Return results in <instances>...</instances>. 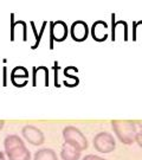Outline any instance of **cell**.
I'll list each match as a JSON object with an SVG mask.
<instances>
[{"label":"cell","instance_id":"e0dca14e","mask_svg":"<svg viewBox=\"0 0 142 160\" xmlns=\"http://www.w3.org/2000/svg\"><path fill=\"white\" fill-rule=\"evenodd\" d=\"M82 160H105V159H103V158L98 157V155H95V154H88V155H85Z\"/></svg>","mask_w":142,"mask_h":160},{"label":"cell","instance_id":"603a6c76","mask_svg":"<svg viewBox=\"0 0 142 160\" xmlns=\"http://www.w3.org/2000/svg\"><path fill=\"white\" fill-rule=\"evenodd\" d=\"M1 76H6V74H0V78H1Z\"/></svg>","mask_w":142,"mask_h":160},{"label":"cell","instance_id":"7402d4cb","mask_svg":"<svg viewBox=\"0 0 142 160\" xmlns=\"http://www.w3.org/2000/svg\"><path fill=\"white\" fill-rule=\"evenodd\" d=\"M4 125H5V121L0 120V131L2 129V127H4Z\"/></svg>","mask_w":142,"mask_h":160},{"label":"cell","instance_id":"6da1fadb","mask_svg":"<svg viewBox=\"0 0 142 160\" xmlns=\"http://www.w3.org/2000/svg\"><path fill=\"white\" fill-rule=\"evenodd\" d=\"M114 133L120 141L125 145H131L135 142V135L137 127L135 121L131 120H113L111 121Z\"/></svg>","mask_w":142,"mask_h":160},{"label":"cell","instance_id":"9c48e42d","mask_svg":"<svg viewBox=\"0 0 142 160\" xmlns=\"http://www.w3.org/2000/svg\"><path fill=\"white\" fill-rule=\"evenodd\" d=\"M10 80H11L13 86L19 87V88L25 87L27 84L28 80L27 69L24 68V67H16L10 74Z\"/></svg>","mask_w":142,"mask_h":160},{"label":"cell","instance_id":"8fae6325","mask_svg":"<svg viewBox=\"0 0 142 160\" xmlns=\"http://www.w3.org/2000/svg\"><path fill=\"white\" fill-rule=\"evenodd\" d=\"M61 158L63 160H80L81 159V152L74 147H71L68 143H63L62 149H61Z\"/></svg>","mask_w":142,"mask_h":160},{"label":"cell","instance_id":"7a4b0ae2","mask_svg":"<svg viewBox=\"0 0 142 160\" xmlns=\"http://www.w3.org/2000/svg\"><path fill=\"white\" fill-rule=\"evenodd\" d=\"M63 138H64V142L70 145L81 153L82 151L88 148V140L77 127L66 126L63 129Z\"/></svg>","mask_w":142,"mask_h":160},{"label":"cell","instance_id":"3957f363","mask_svg":"<svg viewBox=\"0 0 142 160\" xmlns=\"http://www.w3.org/2000/svg\"><path fill=\"white\" fill-rule=\"evenodd\" d=\"M92 143H94V147L97 152L100 153H111L115 147H116V142H115V139L114 137L108 133V132H100L97 133L94 140H92Z\"/></svg>","mask_w":142,"mask_h":160},{"label":"cell","instance_id":"277c9868","mask_svg":"<svg viewBox=\"0 0 142 160\" xmlns=\"http://www.w3.org/2000/svg\"><path fill=\"white\" fill-rule=\"evenodd\" d=\"M69 33L68 25L63 20H57L50 23V49H53V40L57 43H62L66 39Z\"/></svg>","mask_w":142,"mask_h":160},{"label":"cell","instance_id":"44dd1931","mask_svg":"<svg viewBox=\"0 0 142 160\" xmlns=\"http://www.w3.org/2000/svg\"><path fill=\"white\" fill-rule=\"evenodd\" d=\"M0 160H6L5 153H4V152H1V151H0Z\"/></svg>","mask_w":142,"mask_h":160},{"label":"cell","instance_id":"ffe728a7","mask_svg":"<svg viewBox=\"0 0 142 160\" xmlns=\"http://www.w3.org/2000/svg\"><path fill=\"white\" fill-rule=\"evenodd\" d=\"M135 123H136V127L140 128V132H142V121H135Z\"/></svg>","mask_w":142,"mask_h":160},{"label":"cell","instance_id":"30bf717a","mask_svg":"<svg viewBox=\"0 0 142 160\" xmlns=\"http://www.w3.org/2000/svg\"><path fill=\"white\" fill-rule=\"evenodd\" d=\"M25 146L24 140H22L20 138L16 135V134H11V135H7L4 140V147H5V154L12 152L13 149L18 148V147H22Z\"/></svg>","mask_w":142,"mask_h":160},{"label":"cell","instance_id":"52a82bcc","mask_svg":"<svg viewBox=\"0 0 142 160\" xmlns=\"http://www.w3.org/2000/svg\"><path fill=\"white\" fill-rule=\"evenodd\" d=\"M70 36L77 43H82V42L86 40L88 36H89V26H88V24L83 22V20L74 22L71 28H70Z\"/></svg>","mask_w":142,"mask_h":160},{"label":"cell","instance_id":"5b68a950","mask_svg":"<svg viewBox=\"0 0 142 160\" xmlns=\"http://www.w3.org/2000/svg\"><path fill=\"white\" fill-rule=\"evenodd\" d=\"M23 138L27 141L28 143L33 145V146H40L45 141L44 133L40 131L38 127L32 126V125H26L22 129Z\"/></svg>","mask_w":142,"mask_h":160},{"label":"cell","instance_id":"ac0fdd59","mask_svg":"<svg viewBox=\"0 0 142 160\" xmlns=\"http://www.w3.org/2000/svg\"><path fill=\"white\" fill-rule=\"evenodd\" d=\"M135 141L137 142V145L142 148V132H137L135 135Z\"/></svg>","mask_w":142,"mask_h":160},{"label":"cell","instance_id":"8992f818","mask_svg":"<svg viewBox=\"0 0 142 160\" xmlns=\"http://www.w3.org/2000/svg\"><path fill=\"white\" fill-rule=\"evenodd\" d=\"M111 40H128V24L125 20L115 22V13L111 14Z\"/></svg>","mask_w":142,"mask_h":160},{"label":"cell","instance_id":"2e32d148","mask_svg":"<svg viewBox=\"0 0 142 160\" xmlns=\"http://www.w3.org/2000/svg\"><path fill=\"white\" fill-rule=\"evenodd\" d=\"M46 22L43 23V26H42V29H40L39 33H37V29H36V26H34V23L33 22H31V26H32V30H33V33H34V37H36V42H34V44L32 45V49H37L40 44V39H42V36L44 33V30H45V26H46Z\"/></svg>","mask_w":142,"mask_h":160},{"label":"cell","instance_id":"4fadbf2b","mask_svg":"<svg viewBox=\"0 0 142 160\" xmlns=\"http://www.w3.org/2000/svg\"><path fill=\"white\" fill-rule=\"evenodd\" d=\"M32 70H33V82H32V84L34 87L38 84V82L40 81V77H43L44 86L45 87L49 86V70L45 67H39V68H36L34 67Z\"/></svg>","mask_w":142,"mask_h":160},{"label":"cell","instance_id":"d6986e66","mask_svg":"<svg viewBox=\"0 0 142 160\" xmlns=\"http://www.w3.org/2000/svg\"><path fill=\"white\" fill-rule=\"evenodd\" d=\"M134 25V33H133V40H136V29H137V23L136 22H134L133 23Z\"/></svg>","mask_w":142,"mask_h":160},{"label":"cell","instance_id":"5bb4252c","mask_svg":"<svg viewBox=\"0 0 142 160\" xmlns=\"http://www.w3.org/2000/svg\"><path fill=\"white\" fill-rule=\"evenodd\" d=\"M33 160H58V158L53 149L42 148L34 153Z\"/></svg>","mask_w":142,"mask_h":160},{"label":"cell","instance_id":"7c38bea8","mask_svg":"<svg viewBox=\"0 0 142 160\" xmlns=\"http://www.w3.org/2000/svg\"><path fill=\"white\" fill-rule=\"evenodd\" d=\"M6 155H7L8 160H31V153L26 148V146L18 147L10 153H7Z\"/></svg>","mask_w":142,"mask_h":160},{"label":"cell","instance_id":"9a60e30c","mask_svg":"<svg viewBox=\"0 0 142 160\" xmlns=\"http://www.w3.org/2000/svg\"><path fill=\"white\" fill-rule=\"evenodd\" d=\"M64 75H65V77L68 78V80H65L63 83H64V86L65 87H69V88H72V87H77L78 86V83H80V80H78V77H76V76H72V75L69 72L68 68L64 70Z\"/></svg>","mask_w":142,"mask_h":160},{"label":"cell","instance_id":"ba28073f","mask_svg":"<svg viewBox=\"0 0 142 160\" xmlns=\"http://www.w3.org/2000/svg\"><path fill=\"white\" fill-rule=\"evenodd\" d=\"M91 37L95 42L103 43L109 37V26L104 20H97L91 26Z\"/></svg>","mask_w":142,"mask_h":160}]
</instances>
